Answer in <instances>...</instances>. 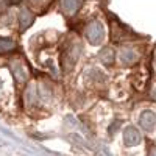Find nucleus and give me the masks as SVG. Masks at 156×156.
<instances>
[{
	"label": "nucleus",
	"instance_id": "obj_1",
	"mask_svg": "<svg viewBox=\"0 0 156 156\" xmlns=\"http://www.w3.org/2000/svg\"><path fill=\"white\" fill-rule=\"evenodd\" d=\"M84 34H86V39L92 44V45H97L103 41V37H105V28H103V25L100 22H90L86 30H84Z\"/></svg>",
	"mask_w": 156,
	"mask_h": 156
},
{
	"label": "nucleus",
	"instance_id": "obj_2",
	"mask_svg": "<svg viewBox=\"0 0 156 156\" xmlns=\"http://www.w3.org/2000/svg\"><path fill=\"white\" fill-rule=\"evenodd\" d=\"M140 133L137 131V128L134 126H126L125 131H123V144L126 147H134L137 144H140Z\"/></svg>",
	"mask_w": 156,
	"mask_h": 156
},
{
	"label": "nucleus",
	"instance_id": "obj_3",
	"mask_svg": "<svg viewBox=\"0 0 156 156\" xmlns=\"http://www.w3.org/2000/svg\"><path fill=\"white\" fill-rule=\"evenodd\" d=\"M139 125L145 131H153L156 126V114L153 111H144L139 117Z\"/></svg>",
	"mask_w": 156,
	"mask_h": 156
},
{
	"label": "nucleus",
	"instance_id": "obj_4",
	"mask_svg": "<svg viewBox=\"0 0 156 156\" xmlns=\"http://www.w3.org/2000/svg\"><path fill=\"white\" fill-rule=\"evenodd\" d=\"M78 51H80V48L78 47H70L66 53H64V56H62V67H64V70H70L73 66H75V61H76V58H78Z\"/></svg>",
	"mask_w": 156,
	"mask_h": 156
},
{
	"label": "nucleus",
	"instance_id": "obj_5",
	"mask_svg": "<svg viewBox=\"0 0 156 156\" xmlns=\"http://www.w3.org/2000/svg\"><path fill=\"white\" fill-rule=\"evenodd\" d=\"M33 22H34L33 14H31L28 9L22 8L20 12H19V25H20V30H22V31H23V30H27L28 27H31V23H33Z\"/></svg>",
	"mask_w": 156,
	"mask_h": 156
},
{
	"label": "nucleus",
	"instance_id": "obj_6",
	"mask_svg": "<svg viewBox=\"0 0 156 156\" xmlns=\"http://www.w3.org/2000/svg\"><path fill=\"white\" fill-rule=\"evenodd\" d=\"M119 58L122 61V64L125 66H129V64H134L137 61V53L131 48H122L120 53H119Z\"/></svg>",
	"mask_w": 156,
	"mask_h": 156
},
{
	"label": "nucleus",
	"instance_id": "obj_7",
	"mask_svg": "<svg viewBox=\"0 0 156 156\" xmlns=\"http://www.w3.org/2000/svg\"><path fill=\"white\" fill-rule=\"evenodd\" d=\"M80 5H81V0H61V6H62L64 12L69 16L75 14L78 8H80Z\"/></svg>",
	"mask_w": 156,
	"mask_h": 156
},
{
	"label": "nucleus",
	"instance_id": "obj_8",
	"mask_svg": "<svg viewBox=\"0 0 156 156\" xmlns=\"http://www.w3.org/2000/svg\"><path fill=\"white\" fill-rule=\"evenodd\" d=\"M11 70H12V75H14V78L22 83L27 80V69H25L22 66V62H14V64H11Z\"/></svg>",
	"mask_w": 156,
	"mask_h": 156
},
{
	"label": "nucleus",
	"instance_id": "obj_9",
	"mask_svg": "<svg viewBox=\"0 0 156 156\" xmlns=\"http://www.w3.org/2000/svg\"><path fill=\"white\" fill-rule=\"evenodd\" d=\"M98 59H100L103 64H106V66H111V64L114 62V50L109 48V47L101 48L100 53H98Z\"/></svg>",
	"mask_w": 156,
	"mask_h": 156
},
{
	"label": "nucleus",
	"instance_id": "obj_10",
	"mask_svg": "<svg viewBox=\"0 0 156 156\" xmlns=\"http://www.w3.org/2000/svg\"><path fill=\"white\" fill-rule=\"evenodd\" d=\"M16 48V44L11 41V39H5V37H0V55H5L9 53Z\"/></svg>",
	"mask_w": 156,
	"mask_h": 156
},
{
	"label": "nucleus",
	"instance_id": "obj_11",
	"mask_svg": "<svg viewBox=\"0 0 156 156\" xmlns=\"http://www.w3.org/2000/svg\"><path fill=\"white\" fill-rule=\"evenodd\" d=\"M9 2H11V0H0V11L6 9V6L9 5Z\"/></svg>",
	"mask_w": 156,
	"mask_h": 156
},
{
	"label": "nucleus",
	"instance_id": "obj_12",
	"mask_svg": "<svg viewBox=\"0 0 156 156\" xmlns=\"http://www.w3.org/2000/svg\"><path fill=\"white\" fill-rule=\"evenodd\" d=\"M151 156H156V147L153 148V153H151Z\"/></svg>",
	"mask_w": 156,
	"mask_h": 156
},
{
	"label": "nucleus",
	"instance_id": "obj_13",
	"mask_svg": "<svg viewBox=\"0 0 156 156\" xmlns=\"http://www.w3.org/2000/svg\"><path fill=\"white\" fill-rule=\"evenodd\" d=\"M2 84H3V81H2V78H0V89H2Z\"/></svg>",
	"mask_w": 156,
	"mask_h": 156
},
{
	"label": "nucleus",
	"instance_id": "obj_14",
	"mask_svg": "<svg viewBox=\"0 0 156 156\" xmlns=\"http://www.w3.org/2000/svg\"><path fill=\"white\" fill-rule=\"evenodd\" d=\"M153 95H154V98H156V89L153 90Z\"/></svg>",
	"mask_w": 156,
	"mask_h": 156
},
{
	"label": "nucleus",
	"instance_id": "obj_15",
	"mask_svg": "<svg viewBox=\"0 0 156 156\" xmlns=\"http://www.w3.org/2000/svg\"><path fill=\"white\" fill-rule=\"evenodd\" d=\"M154 69H156V61H154Z\"/></svg>",
	"mask_w": 156,
	"mask_h": 156
}]
</instances>
